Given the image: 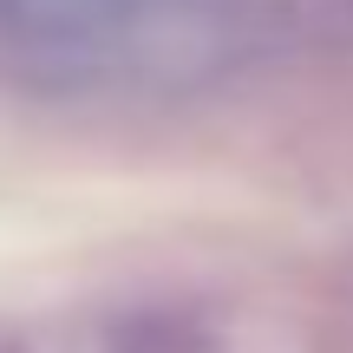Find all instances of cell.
<instances>
[{
  "mask_svg": "<svg viewBox=\"0 0 353 353\" xmlns=\"http://www.w3.org/2000/svg\"><path fill=\"white\" fill-rule=\"evenodd\" d=\"M0 353H13V347H0Z\"/></svg>",
  "mask_w": 353,
  "mask_h": 353,
  "instance_id": "obj_1",
  "label": "cell"
}]
</instances>
